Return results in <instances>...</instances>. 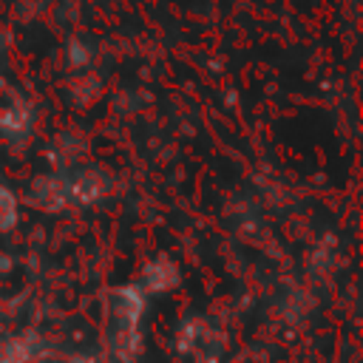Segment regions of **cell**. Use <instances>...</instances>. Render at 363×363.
Here are the masks:
<instances>
[{
  "instance_id": "1",
  "label": "cell",
  "mask_w": 363,
  "mask_h": 363,
  "mask_svg": "<svg viewBox=\"0 0 363 363\" xmlns=\"http://www.w3.org/2000/svg\"><path fill=\"white\" fill-rule=\"evenodd\" d=\"M3 213H9V216L14 218V199L9 196V190H3V187H0V230H9V224H6V218H3Z\"/></svg>"
}]
</instances>
